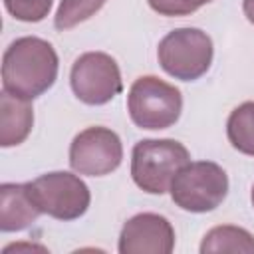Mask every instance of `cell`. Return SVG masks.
<instances>
[{
    "label": "cell",
    "mask_w": 254,
    "mask_h": 254,
    "mask_svg": "<svg viewBox=\"0 0 254 254\" xmlns=\"http://www.w3.org/2000/svg\"><path fill=\"white\" fill-rule=\"evenodd\" d=\"M58 67V54L48 40L16 38L2 56V87L16 97L36 99L56 83Z\"/></svg>",
    "instance_id": "6da1fadb"
},
{
    "label": "cell",
    "mask_w": 254,
    "mask_h": 254,
    "mask_svg": "<svg viewBox=\"0 0 254 254\" xmlns=\"http://www.w3.org/2000/svg\"><path fill=\"white\" fill-rule=\"evenodd\" d=\"M189 161L187 147L175 139H143L131 151V179L141 190L163 194Z\"/></svg>",
    "instance_id": "7a4b0ae2"
},
{
    "label": "cell",
    "mask_w": 254,
    "mask_h": 254,
    "mask_svg": "<svg viewBox=\"0 0 254 254\" xmlns=\"http://www.w3.org/2000/svg\"><path fill=\"white\" fill-rule=\"evenodd\" d=\"M169 190L179 208L187 212H210L228 194V175L212 161H189L179 169Z\"/></svg>",
    "instance_id": "3957f363"
},
{
    "label": "cell",
    "mask_w": 254,
    "mask_h": 254,
    "mask_svg": "<svg viewBox=\"0 0 254 254\" xmlns=\"http://www.w3.org/2000/svg\"><path fill=\"white\" fill-rule=\"evenodd\" d=\"M127 111L139 129H167L181 117L183 95L175 85L157 75H141L129 87Z\"/></svg>",
    "instance_id": "277c9868"
},
{
    "label": "cell",
    "mask_w": 254,
    "mask_h": 254,
    "mask_svg": "<svg viewBox=\"0 0 254 254\" xmlns=\"http://www.w3.org/2000/svg\"><path fill=\"white\" fill-rule=\"evenodd\" d=\"M212 40L200 28H177L169 32L157 48L163 71L181 81H194L204 75L212 64Z\"/></svg>",
    "instance_id": "5b68a950"
},
{
    "label": "cell",
    "mask_w": 254,
    "mask_h": 254,
    "mask_svg": "<svg viewBox=\"0 0 254 254\" xmlns=\"http://www.w3.org/2000/svg\"><path fill=\"white\" fill-rule=\"evenodd\" d=\"M28 190L42 210L58 220H75L85 214L91 202L87 185L73 173L54 171L28 183Z\"/></svg>",
    "instance_id": "8992f818"
},
{
    "label": "cell",
    "mask_w": 254,
    "mask_h": 254,
    "mask_svg": "<svg viewBox=\"0 0 254 254\" xmlns=\"http://www.w3.org/2000/svg\"><path fill=\"white\" fill-rule=\"evenodd\" d=\"M69 83L75 97L87 105H105L123 89L119 65L105 52L81 54L71 65Z\"/></svg>",
    "instance_id": "52a82bcc"
},
{
    "label": "cell",
    "mask_w": 254,
    "mask_h": 254,
    "mask_svg": "<svg viewBox=\"0 0 254 254\" xmlns=\"http://www.w3.org/2000/svg\"><path fill=\"white\" fill-rule=\"evenodd\" d=\"M123 161L119 135L109 127H87L69 145V167L77 175L103 177L113 173Z\"/></svg>",
    "instance_id": "ba28073f"
},
{
    "label": "cell",
    "mask_w": 254,
    "mask_h": 254,
    "mask_svg": "<svg viewBox=\"0 0 254 254\" xmlns=\"http://www.w3.org/2000/svg\"><path fill=\"white\" fill-rule=\"evenodd\" d=\"M173 248V224L157 212H139L131 216L123 224L117 244L121 254H171Z\"/></svg>",
    "instance_id": "9c48e42d"
},
{
    "label": "cell",
    "mask_w": 254,
    "mask_h": 254,
    "mask_svg": "<svg viewBox=\"0 0 254 254\" xmlns=\"http://www.w3.org/2000/svg\"><path fill=\"white\" fill-rule=\"evenodd\" d=\"M42 210L34 202L28 183H4L0 187V230L18 232L38 220Z\"/></svg>",
    "instance_id": "30bf717a"
},
{
    "label": "cell",
    "mask_w": 254,
    "mask_h": 254,
    "mask_svg": "<svg viewBox=\"0 0 254 254\" xmlns=\"http://www.w3.org/2000/svg\"><path fill=\"white\" fill-rule=\"evenodd\" d=\"M34 127V109L30 99L16 97L2 89L0 93V145L14 147L28 139Z\"/></svg>",
    "instance_id": "8fae6325"
},
{
    "label": "cell",
    "mask_w": 254,
    "mask_h": 254,
    "mask_svg": "<svg viewBox=\"0 0 254 254\" xmlns=\"http://www.w3.org/2000/svg\"><path fill=\"white\" fill-rule=\"evenodd\" d=\"M198 250L200 254H216V252L254 254V236L246 228L234 224H222L210 228L204 234Z\"/></svg>",
    "instance_id": "7c38bea8"
},
{
    "label": "cell",
    "mask_w": 254,
    "mask_h": 254,
    "mask_svg": "<svg viewBox=\"0 0 254 254\" xmlns=\"http://www.w3.org/2000/svg\"><path fill=\"white\" fill-rule=\"evenodd\" d=\"M226 137L238 153L254 157V101H244L230 111Z\"/></svg>",
    "instance_id": "4fadbf2b"
},
{
    "label": "cell",
    "mask_w": 254,
    "mask_h": 254,
    "mask_svg": "<svg viewBox=\"0 0 254 254\" xmlns=\"http://www.w3.org/2000/svg\"><path fill=\"white\" fill-rule=\"evenodd\" d=\"M105 2L107 0H62L54 16L56 30L64 32L89 20L105 6Z\"/></svg>",
    "instance_id": "5bb4252c"
},
{
    "label": "cell",
    "mask_w": 254,
    "mask_h": 254,
    "mask_svg": "<svg viewBox=\"0 0 254 254\" xmlns=\"http://www.w3.org/2000/svg\"><path fill=\"white\" fill-rule=\"evenodd\" d=\"M54 0H4L8 14L20 22H42L50 10Z\"/></svg>",
    "instance_id": "9a60e30c"
},
{
    "label": "cell",
    "mask_w": 254,
    "mask_h": 254,
    "mask_svg": "<svg viewBox=\"0 0 254 254\" xmlns=\"http://www.w3.org/2000/svg\"><path fill=\"white\" fill-rule=\"evenodd\" d=\"M151 10L161 16H189L212 0H147Z\"/></svg>",
    "instance_id": "2e32d148"
},
{
    "label": "cell",
    "mask_w": 254,
    "mask_h": 254,
    "mask_svg": "<svg viewBox=\"0 0 254 254\" xmlns=\"http://www.w3.org/2000/svg\"><path fill=\"white\" fill-rule=\"evenodd\" d=\"M242 12L250 24H254V0H242Z\"/></svg>",
    "instance_id": "e0dca14e"
},
{
    "label": "cell",
    "mask_w": 254,
    "mask_h": 254,
    "mask_svg": "<svg viewBox=\"0 0 254 254\" xmlns=\"http://www.w3.org/2000/svg\"><path fill=\"white\" fill-rule=\"evenodd\" d=\"M250 200H252V206H254V185H252V192H250Z\"/></svg>",
    "instance_id": "ac0fdd59"
}]
</instances>
